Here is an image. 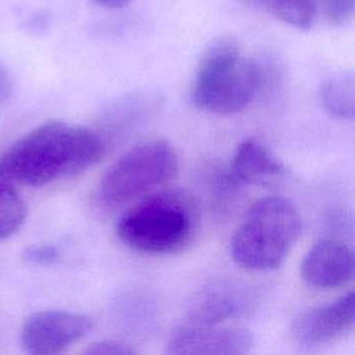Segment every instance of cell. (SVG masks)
Masks as SVG:
<instances>
[{
  "label": "cell",
  "mask_w": 355,
  "mask_h": 355,
  "mask_svg": "<svg viewBox=\"0 0 355 355\" xmlns=\"http://www.w3.org/2000/svg\"><path fill=\"white\" fill-rule=\"evenodd\" d=\"M105 146L97 130L47 121L0 154V180L36 187L73 178L96 165Z\"/></svg>",
  "instance_id": "1"
},
{
  "label": "cell",
  "mask_w": 355,
  "mask_h": 355,
  "mask_svg": "<svg viewBox=\"0 0 355 355\" xmlns=\"http://www.w3.org/2000/svg\"><path fill=\"white\" fill-rule=\"evenodd\" d=\"M282 22L301 31L312 28L316 18V0H275L270 10Z\"/></svg>",
  "instance_id": "14"
},
{
  "label": "cell",
  "mask_w": 355,
  "mask_h": 355,
  "mask_svg": "<svg viewBox=\"0 0 355 355\" xmlns=\"http://www.w3.org/2000/svg\"><path fill=\"white\" fill-rule=\"evenodd\" d=\"M265 79L263 67L241 54L230 37L215 40L197 67L193 87V104L212 114H234L244 110Z\"/></svg>",
  "instance_id": "3"
},
{
  "label": "cell",
  "mask_w": 355,
  "mask_h": 355,
  "mask_svg": "<svg viewBox=\"0 0 355 355\" xmlns=\"http://www.w3.org/2000/svg\"><path fill=\"white\" fill-rule=\"evenodd\" d=\"M50 24V17L46 11L40 10V11H36L35 14L31 15V18L28 19V28L33 32H42L44 29H47Z\"/></svg>",
  "instance_id": "19"
},
{
  "label": "cell",
  "mask_w": 355,
  "mask_h": 355,
  "mask_svg": "<svg viewBox=\"0 0 355 355\" xmlns=\"http://www.w3.org/2000/svg\"><path fill=\"white\" fill-rule=\"evenodd\" d=\"M26 204L17 184L0 180V241L15 234L26 219Z\"/></svg>",
  "instance_id": "13"
},
{
  "label": "cell",
  "mask_w": 355,
  "mask_h": 355,
  "mask_svg": "<svg viewBox=\"0 0 355 355\" xmlns=\"http://www.w3.org/2000/svg\"><path fill=\"white\" fill-rule=\"evenodd\" d=\"M254 347L250 330L219 323L187 322L173 330L166 352L173 355H244Z\"/></svg>",
  "instance_id": "7"
},
{
  "label": "cell",
  "mask_w": 355,
  "mask_h": 355,
  "mask_svg": "<svg viewBox=\"0 0 355 355\" xmlns=\"http://www.w3.org/2000/svg\"><path fill=\"white\" fill-rule=\"evenodd\" d=\"M200 211L182 189L151 191L132 205L116 223L118 239L129 248L153 255L176 254L196 239Z\"/></svg>",
  "instance_id": "2"
},
{
  "label": "cell",
  "mask_w": 355,
  "mask_h": 355,
  "mask_svg": "<svg viewBox=\"0 0 355 355\" xmlns=\"http://www.w3.org/2000/svg\"><path fill=\"white\" fill-rule=\"evenodd\" d=\"M14 94V79L4 64L0 62V107H3Z\"/></svg>",
  "instance_id": "18"
},
{
  "label": "cell",
  "mask_w": 355,
  "mask_h": 355,
  "mask_svg": "<svg viewBox=\"0 0 355 355\" xmlns=\"http://www.w3.org/2000/svg\"><path fill=\"white\" fill-rule=\"evenodd\" d=\"M301 234V216L287 198L270 196L254 202L230 239V255L244 269H277Z\"/></svg>",
  "instance_id": "4"
},
{
  "label": "cell",
  "mask_w": 355,
  "mask_h": 355,
  "mask_svg": "<svg viewBox=\"0 0 355 355\" xmlns=\"http://www.w3.org/2000/svg\"><path fill=\"white\" fill-rule=\"evenodd\" d=\"M286 175V166L261 143L245 140L237 147L227 182L236 186H266L277 182Z\"/></svg>",
  "instance_id": "10"
},
{
  "label": "cell",
  "mask_w": 355,
  "mask_h": 355,
  "mask_svg": "<svg viewBox=\"0 0 355 355\" xmlns=\"http://www.w3.org/2000/svg\"><path fill=\"white\" fill-rule=\"evenodd\" d=\"M320 100L330 115L338 119H354L355 82L352 72H340L324 80L320 89Z\"/></svg>",
  "instance_id": "11"
},
{
  "label": "cell",
  "mask_w": 355,
  "mask_h": 355,
  "mask_svg": "<svg viewBox=\"0 0 355 355\" xmlns=\"http://www.w3.org/2000/svg\"><path fill=\"white\" fill-rule=\"evenodd\" d=\"M241 312L240 300L236 294L225 290L207 293L194 306L190 320L196 323H220Z\"/></svg>",
  "instance_id": "12"
},
{
  "label": "cell",
  "mask_w": 355,
  "mask_h": 355,
  "mask_svg": "<svg viewBox=\"0 0 355 355\" xmlns=\"http://www.w3.org/2000/svg\"><path fill=\"white\" fill-rule=\"evenodd\" d=\"M22 258L33 265H53L60 258V250L54 244H35L24 250Z\"/></svg>",
  "instance_id": "16"
},
{
  "label": "cell",
  "mask_w": 355,
  "mask_h": 355,
  "mask_svg": "<svg viewBox=\"0 0 355 355\" xmlns=\"http://www.w3.org/2000/svg\"><path fill=\"white\" fill-rule=\"evenodd\" d=\"M178 171L175 148L165 140L140 143L125 153L103 176L97 198L118 207L161 187Z\"/></svg>",
  "instance_id": "5"
},
{
  "label": "cell",
  "mask_w": 355,
  "mask_h": 355,
  "mask_svg": "<svg viewBox=\"0 0 355 355\" xmlns=\"http://www.w3.org/2000/svg\"><path fill=\"white\" fill-rule=\"evenodd\" d=\"M301 276L309 287L319 290L345 286L354 276V252L341 241L320 239L305 254Z\"/></svg>",
  "instance_id": "9"
},
{
  "label": "cell",
  "mask_w": 355,
  "mask_h": 355,
  "mask_svg": "<svg viewBox=\"0 0 355 355\" xmlns=\"http://www.w3.org/2000/svg\"><path fill=\"white\" fill-rule=\"evenodd\" d=\"M324 17L333 26L344 25L354 14L355 0H323Z\"/></svg>",
  "instance_id": "15"
},
{
  "label": "cell",
  "mask_w": 355,
  "mask_h": 355,
  "mask_svg": "<svg viewBox=\"0 0 355 355\" xmlns=\"http://www.w3.org/2000/svg\"><path fill=\"white\" fill-rule=\"evenodd\" d=\"M83 352L87 355H133L137 351L122 341L101 340L90 344Z\"/></svg>",
  "instance_id": "17"
},
{
  "label": "cell",
  "mask_w": 355,
  "mask_h": 355,
  "mask_svg": "<svg viewBox=\"0 0 355 355\" xmlns=\"http://www.w3.org/2000/svg\"><path fill=\"white\" fill-rule=\"evenodd\" d=\"M92 1L107 8H119L129 3V0H92Z\"/></svg>",
  "instance_id": "20"
},
{
  "label": "cell",
  "mask_w": 355,
  "mask_h": 355,
  "mask_svg": "<svg viewBox=\"0 0 355 355\" xmlns=\"http://www.w3.org/2000/svg\"><path fill=\"white\" fill-rule=\"evenodd\" d=\"M247 6L252 8H259V10H270L272 4L275 0H243Z\"/></svg>",
  "instance_id": "21"
},
{
  "label": "cell",
  "mask_w": 355,
  "mask_h": 355,
  "mask_svg": "<svg viewBox=\"0 0 355 355\" xmlns=\"http://www.w3.org/2000/svg\"><path fill=\"white\" fill-rule=\"evenodd\" d=\"M89 316L62 311L47 309L31 315L21 329V345L28 354H58L82 340L92 329Z\"/></svg>",
  "instance_id": "6"
},
{
  "label": "cell",
  "mask_w": 355,
  "mask_h": 355,
  "mask_svg": "<svg viewBox=\"0 0 355 355\" xmlns=\"http://www.w3.org/2000/svg\"><path fill=\"white\" fill-rule=\"evenodd\" d=\"M354 327V293L298 315L291 324V337L300 347H322L344 337Z\"/></svg>",
  "instance_id": "8"
}]
</instances>
